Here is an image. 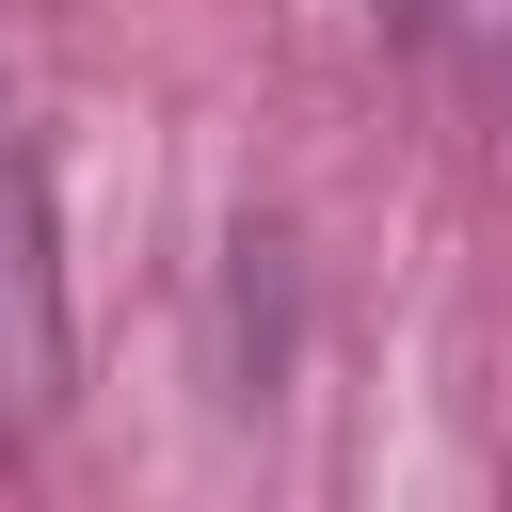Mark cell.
<instances>
[{
	"mask_svg": "<svg viewBox=\"0 0 512 512\" xmlns=\"http://www.w3.org/2000/svg\"><path fill=\"white\" fill-rule=\"evenodd\" d=\"M64 368H80V320H64V208H48L32 112L0 96V448H32V432L64 416Z\"/></svg>",
	"mask_w": 512,
	"mask_h": 512,
	"instance_id": "obj_1",
	"label": "cell"
},
{
	"mask_svg": "<svg viewBox=\"0 0 512 512\" xmlns=\"http://www.w3.org/2000/svg\"><path fill=\"white\" fill-rule=\"evenodd\" d=\"M368 16H384V32H448L464 0H368Z\"/></svg>",
	"mask_w": 512,
	"mask_h": 512,
	"instance_id": "obj_2",
	"label": "cell"
}]
</instances>
